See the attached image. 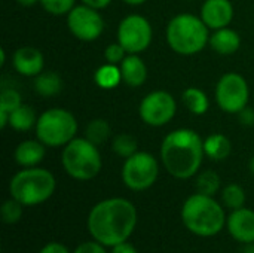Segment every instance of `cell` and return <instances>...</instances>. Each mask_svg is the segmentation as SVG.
I'll use <instances>...</instances> for the list:
<instances>
[{
  "instance_id": "18",
  "label": "cell",
  "mask_w": 254,
  "mask_h": 253,
  "mask_svg": "<svg viewBox=\"0 0 254 253\" xmlns=\"http://www.w3.org/2000/svg\"><path fill=\"white\" fill-rule=\"evenodd\" d=\"M46 149L40 140H24L15 149V161L21 167H36L45 158Z\"/></svg>"
},
{
  "instance_id": "42",
  "label": "cell",
  "mask_w": 254,
  "mask_h": 253,
  "mask_svg": "<svg viewBox=\"0 0 254 253\" xmlns=\"http://www.w3.org/2000/svg\"><path fill=\"white\" fill-rule=\"evenodd\" d=\"M188 1H190V0H188Z\"/></svg>"
},
{
  "instance_id": "1",
  "label": "cell",
  "mask_w": 254,
  "mask_h": 253,
  "mask_svg": "<svg viewBox=\"0 0 254 253\" xmlns=\"http://www.w3.org/2000/svg\"><path fill=\"white\" fill-rule=\"evenodd\" d=\"M137 225L135 206L125 198H107L97 203L88 215V231L103 246L113 248L128 242Z\"/></svg>"
},
{
  "instance_id": "33",
  "label": "cell",
  "mask_w": 254,
  "mask_h": 253,
  "mask_svg": "<svg viewBox=\"0 0 254 253\" xmlns=\"http://www.w3.org/2000/svg\"><path fill=\"white\" fill-rule=\"evenodd\" d=\"M238 116H240V122L243 124V125H247V127H253L254 125V109L252 107H244L240 113H238Z\"/></svg>"
},
{
  "instance_id": "8",
  "label": "cell",
  "mask_w": 254,
  "mask_h": 253,
  "mask_svg": "<svg viewBox=\"0 0 254 253\" xmlns=\"http://www.w3.org/2000/svg\"><path fill=\"white\" fill-rule=\"evenodd\" d=\"M159 166L156 158L149 152H135L125 160L122 167V180L132 191L149 189L158 179Z\"/></svg>"
},
{
  "instance_id": "6",
  "label": "cell",
  "mask_w": 254,
  "mask_h": 253,
  "mask_svg": "<svg viewBox=\"0 0 254 253\" xmlns=\"http://www.w3.org/2000/svg\"><path fill=\"white\" fill-rule=\"evenodd\" d=\"M61 163L65 173L76 180H91L101 170V157L97 145L88 139H73L64 146Z\"/></svg>"
},
{
  "instance_id": "29",
  "label": "cell",
  "mask_w": 254,
  "mask_h": 253,
  "mask_svg": "<svg viewBox=\"0 0 254 253\" xmlns=\"http://www.w3.org/2000/svg\"><path fill=\"white\" fill-rule=\"evenodd\" d=\"M21 95L15 89H3L0 92V110L7 112L9 115L21 106Z\"/></svg>"
},
{
  "instance_id": "17",
  "label": "cell",
  "mask_w": 254,
  "mask_h": 253,
  "mask_svg": "<svg viewBox=\"0 0 254 253\" xmlns=\"http://www.w3.org/2000/svg\"><path fill=\"white\" fill-rule=\"evenodd\" d=\"M208 43L217 54L231 55L240 49L241 37L235 30H232L229 27H223V28L214 30V33L210 36Z\"/></svg>"
},
{
  "instance_id": "4",
  "label": "cell",
  "mask_w": 254,
  "mask_h": 253,
  "mask_svg": "<svg viewBox=\"0 0 254 253\" xmlns=\"http://www.w3.org/2000/svg\"><path fill=\"white\" fill-rule=\"evenodd\" d=\"M210 40L208 27L201 16L180 13L167 25V42L180 55H195L201 52Z\"/></svg>"
},
{
  "instance_id": "25",
  "label": "cell",
  "mask_w": 254,
  "mask_h": 253,
  "mask_svg": "<svg viewBox=\"0 0 254 253\" xmlns=\"http://www.w3.org/2000/svg\"><path fill=\"white\" fill-rule=\"evenodd\" d=\"M110 137V125L104 119H92L86 127V139L94 145H103Z\"/></svg>"
},
{
  "instance_id": "28",
  "label": "cell",
  "mask_w": 254,
  "mask_h": 253,
  "mask_svg": "<svg viewBox=\"0 0 254 253\" xmlns=\"http://www.w3.org/2000/svg\"><path fill=\"white\" fill-rule=\"evenodd\" d=\"M22 207H24V204H21L18 200L10 197V200H6L1 204V209H0L1 221L7 225L18 224L22 218Z\"/></svg>"
},
{
  "instance_id": "31",
  "label": "cell",
  "mask_w": 254,
  "mask_h": 253,
  "mask_svg": "<svg viewBox=\"0 0 254 253\" xmlns=\"http://www.w3.org/2000/svg\"><path fill=\"white\" fill-rule=\"evenodd\" d=\"M127 51L124 49V46L118 42V43H112L104 49V58L107 60V63L110 64H121L124 61V58L127 57Z\"/></svg>"
},
{
  "instance_id": "32",
  "label": "cell",
  "mask_w": 254,
  "mask_h": 253,
  "mask_svg": "<svg viewBox=\"0 0 254 253\" xmlns=\"http://www.w3.org/2000/svg\"><path fill=\"white\" fill-rule=\"evenodd\" d=\"M73 253H107V251H106V246L92 240V242H85L79 245Z\"/></svg>"
},
{
  "instance_id": "35",
  "label": "cell",
  "mask_w": 254,
  "mask_h": 253,
  "mask_svg": "<svg viewBox=\"0 0 254 253\" xmlns=\"http://www.w3.org/2000/svg\"><path fill=\"white\" fill-rule=\"evenodd\" d=\"M110 253H138V252H137V249H135L131 243L124 242V243H119V245L113 246V248H112V252Z\"/></svg>"
},
{
  "instance_id": "39",
  "label": "cell",
  "mask_w": 254,
  "mask_h": 253,
  "mask_svg": "<svg viewBox=\"0 0 254 253\" xmlns=\"http://www.w3.org/2000/svg\"><path fill=\"white\" fill-rule=\"evenodd\" d=\"M244 253H254V242L253 243H247V245H246Z\"/></svg>"
},
{
  "instance_id": "5",
  "label": "cell",
  "mask_w": 254,
  "mask_h": 253,
  "mask_svg": "<svg viewBox=\"0 0 254 253\" xmlns=\"http://www.w3.org/2000/svg\"><path fill=\"white\" fill-rule=\"evenodd\" d=\"M57 182L51 171L39 167H25L9 182V194L24 206H37L49 200Z\"/></svg>"
},
{
  "instance_id": "38",
  "label": "cell",
  "mask_w": 254,
  "mask_h": 253,
  "mask_svg": "<svg viewBox=\"0 0 254 253\" xmlns=\"http://www.w3.org/2000/svg\"><path fill=\"white\" fill-rule=\"evenodd\" d=\"M127 4H131V6H138V4H143L144 1H147V0H124Z\"/></svg>"
},
{
  "instance_id": "40",
  "label": "cell",
  "mask_w": 254,
  "mask_h": 253,
  "mask_svg": "<svg viewBox=\"0 0 254 253\" xmlns=\"http://www.w3.org/2000/svg\"><path fill=\"white\" fill-rule=\"evenodd\" d=\"M4 63H6V54H4V49L1 48L0 49V66H4Z\"/></svg>"
},
{
  "instance_id": "15",
  "label": "cell",
  "mask_w": 254,
  "mask_h": 253,
  "mask_svg": "<svg viewBox=\"0 0 254 253\" xmlns=\"http://www.w3.org/2000/svg\"><path fill=\"white\" fill-rule=\"evenodd\" d=\"M45 58L43 54L33 46H22L13 54V67L15 70L27 78H36L43 72Z\"/></svg>"
},
{
  "instance_id": "10",
  "label": "cell",
  "mask_w": 254,
  "mask_h": 253,
  "mask_svg": "<svg viewBox=\"0 0 254 253\" xmlns=\"http://www.w3.org/2000/svg\"><path fill=\"white\" fill-rule=\"evenodd\" d=\"M152 25L141 15L125 16L118 28V42L128 54H140L146 51L152 42Z\"/></svg>"
},
{
  "instance_id": "2",
  "label": "cell",
  "mask_w": 254,
  "mask_h": 253,
  "mask_svg": "<svg viewBox=\"0 0 254 253\" xmlns=\"http://www.w3.org/2000/svg\"><path fill=\"white\" fill-rule=\"evenodd\" d=\"M204 155V142L190 128H179L168 133L161 145L162 164L176 179L185 180L196 174Z\"/></svg>"
},
{
  "instance_id": "19",
  "label": "cell",
  "mask_w": 254,
  "mask_h": 253,
  "mask_svg": "<svg viewBox=\"0 0 254 253\" xmlns=\"http://www.w3.org/2000/svg\"><path fill=\"white\" fill-rule=\"evenodd\" d=\"M232 145L229 139L220 133H214L204 140V152L213 161L226 160L231 154Z\"/></svg>"
},
{
  "instance_id": "24",
  "label": "cell",
  "mask_w": 254,
  "mask_h": 253,
  "mask_svg": "<svg viewBox=\"0 0 254 253\" xmlns=\"http://www.w3.org/2000/svg\"><path fill=\"white\" fill-rule=\"evenodd\" d=\"M222 201L231 210H237V209L244 207L246 192H244L243 186H240L237 183H229L228 186H225L222 191Z\"/></svg>"
},
{
  "instance_id": "30",
  "label": "cell",
  "mask_w": 254,
  "mask_h": 253,
  "mask_svg": "<svg viewBox=\"0 0 254 253\" xmlns=\"http://www.w3.org/2000/svg\"><path fill=\"white\" fill-rule=\"evenodd\" d=\"M43 9L52 15H65L74 7L76 0H39Z\"/></svg>"
},
{
  "instance_id": "13",
  "label": "cell",
  "mask_w": 254,
  "mask_h": 253,
  "mask_svg": "<svg viewBox=\"0 0 254 253\" xmlns=\"http://www.w3.org/2000/svg\"><path fill=\"white\" fill-rule=\"evenodd\" d=\"M201 18L208 28L228 27L234 18V6L229 0H205L201 6Z\"/></svg>"
},
{
  "instance_id": "3",
  "label": "cell",
  "mask_w": 254,
  "mask_h": 253,
  "mask_svg": "<svg viewBox=\"0 0 254 253\" xmlns=\"http://www.w3.org/2000/svg\"><path fill=\"white\" fill-rule=\"evenodd\" d=\"M182 219L185 227L198 237H213L219 234L226 224L223 207L213 197L199 192L185 201Z\"/></svg>"
},
{
  "instance_id": "20",
  "label": "cell",
  "mask_w": 254,
  "mask_h": 253,
  "mask_svg": "<svg viewBox=\"0 0 254 253\" xmlns=\"http://www.w3.org/2000/svg\"><path fill=\"white\" fill-rule=\"evenodd\" d=\"M63 88V81L55 72H42L34 78V89L42 97L57 95Z\"/></svg>"
},
{
  "instance_id": "26",
  "label": "cell",
  "mask_w": 254,
  "mask_h": 253,
  "mask_svg": "<svg viewBox=\"0 0 254 253\" xmlns=\"http://www.w3.org/2000/svg\"><path fill=\"white\" fill-rule=\"evenodd\" d=\"M220 189V177L216 171L207 170L202 171L196 179V191L204 195L213 197Z\"/></svg>"
},
{
  "instance_id": "23",
  "label": "cell",
  "mask_w": 254,
  "mask_h": 253,
  "mask_svg": "<svg viewBox=\"0 0 254 253\" xmlns=\"http://www.w3.org/2000/svg\"><path fill=\"white\" fill-rule=\"evenodd\" d=\"M36 122V113L28 104H21L9 115V125L16 131H28Z\"/></svg>"
},
{
  "instance_id": "37",
  "label": "cell",
  "mask_w": 254,
  "mask_h": 253,
  "mask_svg": "<svg viewBox=\"0 0 254 253\" xmlns=\"http://www.w3.org/2000/svg\"><path fill=\"white\" fill-rule=\"evenodd\" d=\"M21 6H25V7H28V6H33V4H36L39 0H16Z\"/></svg>"
},
{
  "instance_id": "12",
  "label": "cell",
  "mask_w": 254,
  "mask_h": 253,
  "mask_svg": "<svg viewBox=\"0 0 254 253\" xmlns=\"http://www.w3.org/2000/svg\"><path fill=\"white\" fill-rule=\"evenodd\" d=\"M177 110L174 97L167 91H152L140 103V118L150 127H162L168 124Z\"/></svg>"
},
{
  "instance_id": "27",
  "label": "cell",
  "mask_w": 254,
  "mask_h": 253,
  "mask_svg": "<svg viewBox=\"0 0 254 253\" xmlns=\"http://www.w3.org/2000/svg\"><path fill=\"white\" fill-rule=\"evenodd\" d=\"M112 148H113V152L116 155L127 160V158H129L131 155H134L137 152V140L132 136L122 133V134H118L113 139Z\"/></svg>"
},
{
  "instance_id": "14",
  "label": "cell",
  "mask_w": 254,
  "mask_h": 253,
  "mask_svg": "<svg viewBox=\"0 0 254 253\" xmlns=\"http://www.w3.org/2000/svg\"><path fill=\"white\" fill-rule=\"evenodd\" d=\"M229 234L240 243H253L254 242V210L241 207L232 210L228 221Z\"/></svg>"
},
{
  "instance_id": "41",
  "label": "cell",
  "mask_w": 254,
  "mask_h": 253,
  "mask_svg": "<svg viewBox=\"0 0 254 253\" xmlns=\"http://www.w3.org/2000/svg\"><path fill=\"white\" fill-rule=\"evenodd\" d=\"M249 167H250V171L254 174V157L250 160V163H249Z\"/></svg>"
},
{
  "instance_id": "9",
  "label": "cell",
  "mask_w": 254,
  "mask_h": 253,
  "mask_svg": "<svg viewBox=\"0 0 254 253\" xmlns=\"http://www.w3.org/2000/svg\"><path fill=\"white\" fill-rule=\"evenodd\" d=\"M250 89L247 81L238 73H226L216 86V101L226 113H240L249 104Z\"/></svg>"
},
{
  "instance_id": "16",
  "label": "cell",
  "mask_w": 254,
  "mask_h": 253,
  "mask_svg": "<svg viewBox=\"0 0 254 253\" xmlns=\"http://www.w3.org/2000/svg\"><path fill=\"white\" fill-rule=\"evenodd\" d=\"M122 73V82L128 86L137 88L143 85L147 78V69L144 61L138 57V54H128L124 61L119 64Z\"/></svg>"
},
{
  "instance_id": "11",
  "label": "cell",
  "mask_w": 254,
  "mask_h": 253,
  "mask_svg": "<svg viewBox=\"0 0 254 253\" xmlns=\"http://www.w3.org/2000/svg\"><path fill=\"white\" fill-rule=\"evenodd\" d=\"M67 25L71 34L83 42L97 40L104 31V19L98 9L88 4L74 6L67 13Z\"/></svg>"
},
{
  "instance_id": "7",
  "label": "cell",
  "mask_w": 254,
  "mask_h": 253,
  "mask_svg": "<svg viewBox=\"0 0 254 253\" xmlns=\"http://www.w3.org/2000/svg\"><path fill=\"white\" fill-rule=\"evenodd\" d=\"M77 133V121L71 112L60 107L48 109L36 122V136L48 148L65 146Z\"/></svg>"
},
{
  "instance_id": "22",
  "label": "cell",
  "mask_w": 254,
  "mask_h": 253,
  "mask_svg": "<svg viewBox=\"0 0 254 253\" xmlns=\"http://www.w3.org/2000/svg\"><path fill=\"white\" fill-rule=\"evenodd\" d=\"M94 79H95V84L100 88H103V89H113L122 81L121 67L118 64L106 63V64H103L101 67L97 69Z\"/></svg>"
},
{
  "instance_id": "21",
  "label": "cell",
  "mask_w": 254,
  "mask_h": 253,
  "mask_svg": "<svg viewBox=\"0 0 254 253\" xmlns=\"http://www.w3.org/2000/svg\"><path fill=\"white\" fill-rule=\"evenodd\" d=\"M182 100L186 109H189V112H192L193 115H204L210 107V100L207 94L195 86L185 89L182 94Z\"/></svg>"
},
{
  "instance_id": "34",
  "label": "cell",
  "mask_w": 254,
  "mask_h": 253,
  "mask_svg": "<svg viewBox=\"0 0 254 253\" xmlns=\"http://www.w3.org/2000/svg\"><path fill=\"white\" fill-rule=\"evenodd\" d=\"M39 253H70V252H68V249H67L64 245L57 243V242H51V243L45 245V246L40 249V252Z\"/></svg>"
},
{
  "instance_id": "36",
  "label": "cell",
  "mask_w": 254,
  "mask_h": 253,
  "mask_svg": "<svg viewBox=\"0 0 254 253\" xmlns=\"http://www.w3.org/2000/svg\"><path fill=\"white\" fill-rule=\"evenodd\" d=\"M82 1L83 4H88L94 9H104L112 3V0H82Z\"/></svg>"
}]
</instances>
